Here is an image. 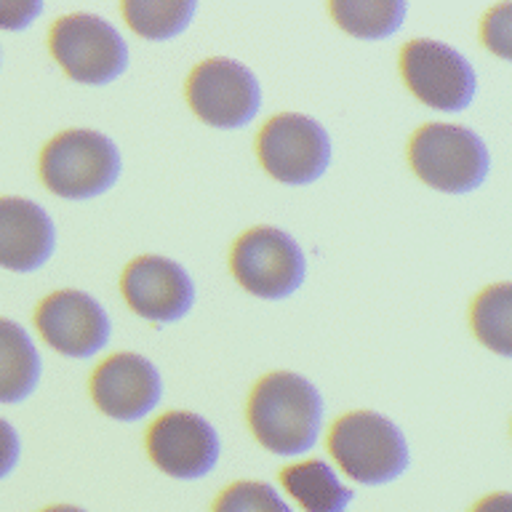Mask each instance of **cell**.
Masks as SVG:
<instances>
[{
	"label": "cell",
	"instance_id": "1",
	"mask_svg": "<svg viewBox=\"0 0 512 512\" xmlns=\"http://www.w3.org/2000/svg\"><path fill=\"white\" fill-rule=\"evenodd\" d=\"M248 422L256 440L278 456H299L318 443L323 398L304 376L291 371L264 376L248 400Z\"/></svg>",
	"mask_w": 512,
	"mask_h": 512
},
{
	"label": "cell",
	"instance_id": "2",
	"mask_svg": "<svg viewBox=\"0 0 512 512\" xmlns=\"http://www.w3.org/2000/svg\"><path fill=\"white\" fill-rule=\"evenodd\" d=\"M328 448L344 475L363 486H384L408 470L406 435L382 414L355 411L331 430Z\"/></svg>",
	"mask_w": 512,
	"mask_h": 512
},
{
	"label": "cell",
	"instance_id": "3",
	"mask_svg": "<svg viewBox=\"0 0 512 512\" xmlns=\"http://www.w3.org/2000/svg\"><path fill=\"white\" fill-rule=\"evenodd\" d=\"M120 176V152L112 139L91 128H72L46 144L40 155V179L67 200L104 195Z\"/></svg>",
	"mask_w": 512,
	"mask_h": 512
},
{
	"label": "cell",
	"instance_id": "4",
	"mask_svg": "<svg viewBox=\"0 0 512 512\" xmlns=\"http://www.w3.org/2000/svg\"><path fill=\"white\" fill-rule=\"evenodd\" d=\"M408 160L424 184L448 195H467L486 182L491 158L475 131L451 123L419 128L408 147Z\"/></svg>",
	"mask_w": 512,
	"mask_h": 512
},
{
	"label": "cell",
	"instance_id": "5",
	"mask_svg": "<svg viewBox=\"0 0 512 512\" xmlns=\"http://www.w3.org/2000/svg\"><path fill=\"white\" fill-rule=\"evenodd\" d=\"M51 54L83 86H107L128 70L123 35L94 14L62 16L51 30Z\"/></svg>",
	"mask_w": 512,
	"mask_h": 512
},
{
	"label": "cell",
	"instance_id": "6",
	"mask_svg": "<svg viewBox=\"0 0 512 512\" xmlns=\"http://www.w3.org/2000/svg\"><path fill=\"white\" fill-rule=\"evenodd\" d=\"M230 267L248 294L259 299H286L304 283L307 262L299 243L275 227H256L240 235Z\"/></svg>",
	"mask_w": 512,
	"mask_h": 512
},
{
	"label": "cell",
	"instance_id": "7",
	"mask_svg": "<svg viewBox=\"0 0 512 512\" xmlns=\"http://www.w3.org/2000/svg\"><path fill=\"white\" fill-rule=\"evenodd\" d=\"M187 102L203 123L232 131L248 126L262 110V86L246 64L206 59L187 80Z\"/></svg>",
	"mask_w": 512,
	"mask_h": 512
},
{
	"label": "cell",
	"instance_id": "8",
	"mask_svg": "<svg viewBox=\"0 0 512 512\" xmlns=\"http://www.w3.org/2000/svg\"><path fill=\"white\" fill-rule=\"evenodd\" d=\"M400 72L416 99L432 110L462 112L475 99L472 64L440 40H411L400 54Z\"/></svg>",
	"mask_w": 512,
	"mask_h": 512
},
{
	"label": "cell",
	"instance_id": "9",
	"mask_svg": "<svg viewBox=\"0 0 512 512\" xmlns=\"http://www.w3.org/2000/svg\"><path fill=\"white\" fill-rule=\"evenodd\" d=\"M256 152L272 179L283 184H312L328 171L331 139L318 120L286 112L262 128Z\"/></svg>",
	"mask_w": 512,
	"mask_h": 512
},
{
	"label": "cell",
	"instance_id": "10",
	"mask_svg": "<svg viewBox=\"0 0 512 512\" xmlns=\"http://www.w3.org/2000/svg\"><path fill=\"white\" fill-rule=\"evenodd\" d=\"M147 451L155 467L166 475L195 480L208 475L219 462V435L203 416L171 411L150 427Z\"/></svg>",
	"mask_w": 512,
	"mask_h": 512
},
{
	"label": "cell",
	"instance_id": "11",
	"mask_svg": "<svg viewBox=\"0 0 512 512\" xmlns=\"http://www.w3.org/2000/svg\"><path fill=\"white\" fill-rule=\"evenodd\" d=\"M128 307L152 323H176L195 304V283L182 264L166 256H139L120 280Z\"/></svg>",
	"mask_w": 512,
	"mask_h": 512
},
{
	"label": "cell",
	"instance_id": "12",
	"mask_svg": "<svg viewBox=\"0 0 512 512\" xmlns=\"http://www.w3.org/2000/svg\"><path fill=\"white\" fill-rule=\"evenodd\" d=\"M35 323L43 339L67 358H91L110 342L112 334L102 304L83 291H56L43 299Z\"/></svg>",
	"mask_w": 512,
	"mask_h": 512
},
{
	"label": "cell",
	"instance_id": "13",
	"mask_svg": "<svg viewBox=\"0 0 512 512\" xmlns=\"http://www.w3.org/2000/svg\"><path fill=\"white\" fill-rule=\"evenodd\" d=\"M91 395L102 414L118 422H139L160 403L163 382L158 368L134 352H118L96 368Z\"/></svg>",
	"mask_w": 512,
	"mask_h": 512
},
{
	"label": "cell",
	"instance_id": "14",
	"mask_svg": "<svg viewBox=\"0 0 512 512\" xmlns=\"http://www.w3.org/2000/svg\"><path fill=\"white\" fill-rule=\"evenodd\" d=\"M56 230L43 206L24 198H0V267L35 272L51 259Z\"/></svg>",
	"mask_w": 512,
	"mask_h": 512
},
{
	"label": "cell",
	"instance_id": "15",
	"mask_svg": "<svg viewBox=\"0 0 512 512\" xmlns=\"http://www.w3.org/2000/svg\"><path fill=\"white\" fill-rule=\"evenodd\" d=\"M40 382V355L19 323L0 318V403H22Z\"/></svg>",
	"mask_w": 512,
	"mask_h": 512
},
{
	"label": "cell",
	"instance_id": "16",
	"mask_svg": "<svg viewBox=\"0 0 512 512\" xmlns=\"http://www.w3.org/2000/svg\"><path fill=\"white\" fill-rule=\"evenodd\" d=\"M280 483L304 512H347L355 499V491L344 486L336 472L320 459L286 467Z\"/></svg>",
	"mask_w": 512,
	"mask_h": 512
},
{
	"label": "cell",
	"instance_id": "17",
	"mask_svg": "<svg viewBox=\"0 0 512 512\" xmlns=\"http://www.w3.org/2000/svg\"><path fill=\"white\" fill-rule=\"evenodd\" d=\"M331 14L336 24L355 38L382 40L400 30L408 6L403 0H334Z\"/></svg>",
	"mask_w": 512,
	"mask_h": 512
},
{
	"label": "cell",
	"instance_id": "18",
	"mask_svg": "<svg viewBox=\"0 0 512 512\" xmlns=\"http://www.w3.org/2000/svg\"><path fill=\"white\" fill-rule=\"evenodd\" d=\"M198 11L195 0H126L123 16L136 35L147 40H168L182 35Z\"/></svg>",
	"mask_w": 512,
	"mask_h": 512
},
{
	"label": "cell",
	"instance_id": "19",
	"mask_svg": "<svg viewBox=\"0 0 512 512\" xmlns=\"http://www.w3.org/2000/svg\"><path fill=\"white\" fill-rule=\"evenodd\" d=\"M472 328L488 350L512 355V288L510 283L486 288L472 304Z\"/></svg>",
	"mask_w": 512,
	"mask_h": 512
},
{
	"label": "cell",
	"instance_id": "20",
	"mask_svg": "<svg viewBox=\"0 0 512 512\" xmlns=\"http://www.w3.org/2000/svg\"><path fill=\"white\" fill-rule=\"evenodd\" d=\"M214 512H291L283 496L259 480H240L216 499Z\"/></svg>",
	"mask_w": 512,
	"mask_h": 512
},
{
	"label": "cell",
	"instance_id": "21",
	"mask_svg": "<svg viewBox=\"0 0 512 512\" xmlns=\"http://www.w3.org/2000/svg\"><path fill=\"white\" fill-rule=\"evenodd\" d=\"M512 6H499L494 8L491 14L486 16V22H483V40H486V46L499 56H510V46H512Z\"/></svg>",
	"mask_w": 512,
	"mask_h": 512
},
{
	"label": "cell",
	"instance_id": "22",
	"mask_svg": "<svg viewBox=\"0 0 512 512\" xmlns=\"http://www.w3.org/2000/svg\"><path fill=\"white\" fill-rule=\"evenodd\" d=\"M40 0H0V30H24L43 14Z\"/></svg>",
	"mask_w": 512,
	"mask_h": 512
},
{
	"label": "cell",
	"instance_id": "23",
	"mask_svg": "<svg viewBox=\"0 0 512 512\" xmlns=\"http://www.w3.org/2000/svg\"><path fill=\"white\" fill-rule=\"evenodd\" d=\"M19 454H22V443H19V435L6 419H0V480L11 475V470L19 462Z\"/></svg>",
	"mask_w": 512,
	"mask_h": 512
},
{
	"label": "cell",
	"instance_id": "24",
	"mask_svg": "<svg viewBox=\"0 0 512 512\" xmlns=\"http://www.w3.org/2000/svg\"><path fill=\"white\" fill-rule=\"evenodd\" d=\"M472 512H512V496L510 494L486 496L483 502L475 504V510Z\"/></svg>",
	"mask_w": 512,
	"mask_h": 512
},
{
	"label": "cell",
	"instance_id": "25",
	"mask_svg": "<svg viewBox=\"0 0 512 512\" xmlns=\"http://www.w3.org/2000/svg\"><path fill=\"white\" fill-rule=\"evenodd\" d=\"M43 512H86V510L72 507V504H56V507H48V510H43Z\"/></svg>",
	"mask_w": 512,
	"mask_h": 512
}]
</instances>
